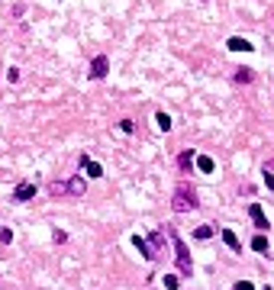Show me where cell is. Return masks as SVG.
<instances>
[{
	"label": "cell",
	"instance_id": "277c9868",
	"mask_svg": "<svg viewBox=\"0 0 274 290\" xmlns=\"http://www.w3.org/2000/svg\"><path fill=\"white\" fill-rule=\"evenodd\" d=\"M32 197H36V184L32 181H23L16 190H13V200H16V203H26V200H32Z\"/></svg>",
	"mask_w": 274,
	"mask_h": 290
},
{
	"label": "cell",
	"instance_id": "ba28073f",
	"mask_svg": "<svg viewBox=\"0 0 274 290\" xmlns=\"http://www.w3.org/2000/svg\"><path fill=\"white\" fill-rule=\"evenodd\" d=\"M81 168L87 171V177H100V174H104V168H100L97 161H91V158H87V155L81 158Z\"/></svg>",
	"mask_w": 274,
	"mask_h": 290
},
{
	"label": "cell",
	"instance_id": "8992f818",
	"mask_svg": "<svg viewBox=\"0 0 274 290\" xmlns=\"http://www.w3.org/2000/svg\"><path fill=\"white\" fill-rule=\"evenodd\" d=\"M226 45H229L232 52H252V48H255V45L249 42V39H242V36H232V39H229V42H226Z\"/></svg>",
	"mask_w": 274,
	"mask_h": 290
},
{
	"label": "cell",
	"instance_id": "484cf974",
	"mask_svg": "<svg viewBox=\"0 0 274 290\" xmlns=\"http://www.w3.org/2000/svg\"><path fill=\"white\" fill-rule=\"evenodd\" d=\"M265 290H268V287H265Z\"/></svg>",
	"mask_w": 274,
	"mask_h": 290
},
{
	"label": "cell",
	"instance_id": "7a4b0ae2",
	"mask_svg": "<svg viewBox=\"0 0 274 290\" xmlns=\"http://www.w3.org/2000/svg\"><path fill=\"white\" fill-rule=\"evenodd\" d=\"M171 239H174V252H177V268H181V274H190L194 271V265H190V255H187V245H184L181 239L171 232Z\"/></svg>",
	"mask_w": 274,
	"mask_h": 290
},
{
	"label": "cell",
	"instance_id": "7402d4cb",
	"mask_svg": "<svg viewBox=\"0 0 274 290\" xmlns=\"http://www.w3.org/2000/svg\"><path fill=\"white\" fill-rule=\"evenodd\" d=\"M120 129H123V133H133L136 123H133V120H123V123H120Z\"/></svg>",
	"mask_w": 274,
	"mask_h": 290
},
{
	"label": "cell",
	"instance_id": "cb8c5ba5",
	"mask_svg": "<svg viewBox=\"0 0 274 290\" xmlns=\"http://www.w3.org/2000/svg\"><path fill=\"white\" fill-rule=\"evenodd\" d=\"M236 290H255V287H252V281H239Z\"/></svg>",
	"mask_w": 274,
	"mask_h": 290
},
{
	"label": "cell",
	"instance_id": "3957f363",
	"mask_svg": "<svg viewBox=\"0 0 274 290\" xmlns=\"http://www.w3.org/2000/svg\"><path fill=\"white\" fill-rule=\"evenodd\" d=\"M249 219H252V226H255L258 232L268 229V216H265V210H262L258 203H252V206H249Z\"/></svg>",
	"mask_w": 274,
	"mask_h": 290
},
{
	"label": "cell",
	"instance_id": "7c38bea8",
	"mask_svg": "<svg viewBox=\"0 0 274 290\" xmlns=\"http://www.w3.org/2000/svg\"><path fill=\"white\" fill-rule=\"evenodd\" d=\"M49 193H52V197H65V193H68V184L65 181H52L49 184Z\"/></svg>",
	"mask_w": 274,
	"mask_h": 290
},
{
	"label": "cell",
	"instance_id": "52a82bcc",
	"mask_svg": "<svg viewBox=\"0 0 274 290\" xmlns=\"http://www.w3.org/2000/svg\"><path fill=\"white\" fill-rule=\"evenodd\" d=\"M194 164L203 171V174H213V168H216V161H213L210 155H197V158H194Z\"/></svg>",
	"mask_w": 274,
	"mask_h": 290
},
{
	"label": "cell",
	"instance_id": "9a60e30c",
	"mask_svg": "<svg viewBox=\"0 0 274 290\" xmlns=\"http://www.w3.org/2000/svg\"><path fill=\"white\" fill-rule=\"evenodd\" d=\"M236 81H239V84H252V81H255V74H252L249 68H242V71H236Z\"/></svg>",
	"mask_w": 274,
	"mask_h": 290
},
{
	"label": "cell",
	"instance_id": "d6986e66",
	"mask_svg": "<svg viewBox=\"0 0 274 290\" xmlns=\"http://www.w3.org/2000/svg\"><path fill=\"white\" fill-rule=\"evenodd\" d=\"M161 242H164V232H152V239H148V245H152V248H158Z\"/></svg>",
	"mask_w": 274,
	"mask_h": 290
},
{
	"label": "cell",
	"instance_id": "ffe728a7",
	"mask_svg": "<svg viewBox=\"0 0 274 290\" xmlns=\"http://www.w3.org/2000/svg\"><path fill=\"white\" fill-rule=\"evenodd\" d=\"M0 242H3V245H10V242H13V232L10 229H0Z\"/></svg>",
	"mask_w": 274,
	"mask_h": 290
},
{
	"label": "cell",
	"instance_id": "6da1fadb",
	"mask_svg": "<svg viewBox=\"0 0 274 290\" xmlns=\"http://www.w3.org/2000/svg\"><path fill=\"white\" fill-rule=\"evenodd\" d=\"M197 193H194V187H177L174 190V197H171V210L174 213H190V210H197Z\"/></svg>",
	"mask_w": 274,
	"mask_h": 290
},
{
	"label": "cell",
	"instance_id": "4fadbf2b",
	"mask_svg": "<svg viewBox=\"0 0 274 290\" xmlns=\"http://www.w3.org/2000/svg\"><path fill=\"white\" fill-rule=\"evenodd\" d=\"M252 248H255L258 255H268V239H265V236H255V239H252Z\"/></svg>",
	"mask_w": 274,
	"mask_h": 290
},
{
	"label": "cell",
	"instance_id": "44dd1931",
	"mask_svg": "<svg viewBox=\"0 0 274 290\" xmlns=\"http://www.w3.org/2000/svg\"><path fill=\"white\" fill-rule=\"evenodd\" d=\"M6 81H10V84H13V81H19V71H16V68H6Z\"/></svg>",
	"mask_w": 274,
	"mask_h": 290
},
{
	"label": "cell",
	"instance_id": "8fae6325",
	"mask_svg": "<svg viewBox=\"0 0 274 290\" xmlns=\"http://www.w3.org/2000/svg\"><path fill=\"white\" fill-rule=\"evenodd\" d=\"M223 242L232 248V252H242V245H239V239H236V232H232V229H223Z\"/></svg>",
	"mask_w": 274,
	"mask_h": 290
},
{
	"label": "cell",
	"instance_id": "5b68a950",
	"mask_svg": "<svg viewBox=\"0 0 274 290\" xmlns=\"http://www.w3.org/2000/svg\"><path fill=\"white\" fill-rule=\"evenodd\" d=\"M107 71H110V61L104 58V55H97V58L91 61V78L100 81V78H107Z\"/></svg>",
	"mask_w": 274,
	"mask_h": 290
},
{
	"label": "cell",
	"instance_id": "5bb4252c",
	"mask_svg": "<svg viewBox=\"0 0 274 290\" xmlns=\"http://www.w3.org/2000/svg\"><path fill=\"white\" fill-rule=\"evenodd\" d=\"M155 123H158L161 133H168V129H171V116L168 113H155Z\"/></svg>",
	"mask_w": 274,
	"mask_h": 290
},
{
	"label": "cell",
	"instance_id": "e0dca14e",
	"mask_svg": "<svg viewBox=\"0 0 274 290\" xmlns=\"http://www.w3.org/2000/svg\"><path fill=\"white\" fill-rule=\"evenodd\" d=\"M177 164H181V168H190V164H194V151H181Z\"/></svg>",
	"mask_w": 274,
	"mask_h": 290
},
{
	"label": "cell",
	"instance_id": "2e32d148",
	"mask_svg": "<svg viewBox=\"0 0 274 290\" xmlns=\"http://www.w3.org/2000/svg\"><path fill=\"white\" fill-rule=\"evenodd\" d=\"M194 239H213V226H197V232H194Z\"/></svg>",
	"mask_w": 274,
	"mask_h": 290
},
{
	"label": "cell",
	"instance_id": "603a6c76",
	"mask_svg": "<svg viewBox=\"0 0 274 290\" xmlns=\"http://www.w3.org/2000/svg\"><path fill=\"white\" fill-rule=\"evenodd\" d=\"M265 184H268V187L274 190V174H271V171H268V168H265Z\"/></svg>",
	"mask_w": 274,
	"mask_h": 290
},
{
	"label": "cell",
	"instance_id": "ac0fdd59",
	"mask_svg": "<svg viewBox=\"0 0 274 290\" xmlns=\"http://www.w3.org/2000/svg\"><path fill=\"white\" fill-rule=\"evenodd\" d=\"M177 284H181V281H177L174 274H164V287H168V290H177Z\"/></svg>",
	"mask_w": 274,
	"mask_h": 290
},
{
	"label": "cell",
	"instance_id": "30bf717a",
	"mask_svg": "<svg viewBox=\"0 0 274 290\" xmlns=\"http://www.w3.org/2000/svg\"><path fill=\"white\" fill-rule=\"evenodd\" d=\"M65 184H68V193H74V197H81V193L87 190L84 177H71V181H65Z\"/></svg>",
	"mask_w": 274,
	"mask_h": 290
},
{
	"label": "cell",
	"instance_id": "d4e9b609",
	"mask_svg": "<svg viewBox=\"0 0 274 290\" xmlns=\"http://www.w3.org/2000/svg\"><path fill=\"white\" fill-rule=\"evenodd\" d=\"M265 168H268V171H274V158H271V161H268V164H265Z\"/></svg>",
	"mask_w": 274,
	"mask_h": 290
},
{
	"label": "cell",
	"instance_id": "9c48e42d",
	"mask_svg": "<svg viewBox=\"0 0 274 290\" xmlns=\"http://www.w3.org/2000/svg\"><path fill=\"white\" fill-rule=\"evenodd\" d=\"M133 245H136V248H139V252H142V258H148V261H152V258H155V248H152V245H148V242H145V239H139V236H133Z\"/></svg>",
	"mask_w": 274,
	"mask_h": 290
}]
</instances>
